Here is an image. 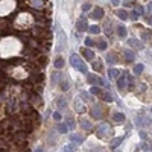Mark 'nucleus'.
Here are the masks:
<instances>
[{
  "label": "nucleus",
  "instance_id": "obj_1",
  "mask_svg": "<svg viewBox=\"0 0 152 152\" xmlns=\"http://www.w3.org/2000/svg\"><path fill=\"white\" fill-rule=\"evenodd\" d=\"M70 64H72L76 70H79V72L87 73V66L84 64V61L81 59L78 55H72V56H70Z\"/></svg>",
  "mask_w": 152,
  "mask_h": 152
},
{
  "label": "nucleus",
  "instance_id": "obj_2",
  "mask_svg": "<svg viewBox=\"0 0 152 152\" xmlns=\"http://www.w3.org/2000/svg\"><path fill=\"white\" fill-rule=\"evenodd\" d=\"M87 81H88V84L91 85H105V82H103L102 78H99V76H96V75H88L87 76Z\"/></svg>",
  "mask_w": 152,
  "mask_h": 152
},
{
  "label": "nucleus",
  "instance_id": "obj_3",
  "mask_svg": "<svg viewBox=\"0 0 152 152\" xmlns=\"http://www.w3.org/2000/svg\"><path fill=\"white\" fill-rule=\"evenodd\" d=\"M87 27H88V23H87V20H85V18H81V20H78V21H76V29H78L79 32L85 30Z\"/></svg>",
  "mask_w": 152,
  "mask_h": 152
},
{
  "label": "nucleus",
  "instance_id": "obj_4",
  "mask_svg": "<svg viewBox=\"0 0 152 152\" xmlns=\"http://www.w3.org/2000/svg\"><path fill=\"white\" fill-rule=\"evenodd\" d=\"M128 44H129V46H132V47H135V49H139V50H141V49L145 47V46H143V43L137 41L135 38H131V40H128Z\"/></svg>",
  "mask_w": 152,
  "mask_h": 152
},
{
  "label": "nucleus",
  "instance_id": "obj_5",
  "mask_svg": "<svg viewBox=\"0 0 152 152\" xmlns=\"http://www.w3.org/2000/svg\"><path fill=\"white\" fill-rule=\"evenodd\" d=\"M91 17L94 18V20H100L103 17V9L102 8H94V11L91 14Z\"/></svg>",
  "mask_w": 152,
  "mask_h": 152
},
{
  "label": "nucleus",
  "instance_id": "obj_6",
  "mask_svg": "<svg viewBox=\"0 0 152 152\" xmlns=\"http://www.w3.org/2000/svg\"><path fill=\"white\" fill-rule=\"evenodd\" d=\"M81 52H82V55H84V56H85V59L91 61V59H93V58H94V53H93V52H91V50H90V49H88V47H84V49H82V50H81Z\"/></svg>",
  "mask_w": 152,
  "mask_h": 152
},
{
  "label": "nucleus",
  "instance_id": "obj_7",
  "mask_svg": "<svg viewBox=\"0 0 152 152\" xmlns=\"http://www.w3.org/2000/svg\"><path fill=\"white\" fill-rule=\"evenodd\" d=\"M97 96L100 97L102 100H105V102H113V96H111L109 93H107V91H100Z\"/></svg>",
  "mask_w": 152,
  "mask_h": 152
},
{
  "label": "nucleus",
  "instance_id": "obj_8",
  "mask_svg": "<svg viewBox=\"0 0 152 152\" xmlns=\"http://www.w3.org/2000/svg\"><path fill=\"white\" fill-rule=\"evenodd\" d=\"M117 85H119V88H120V90H123V88L126 87V73H123L120 78H119V81H117Z\"/></svg>",
  "mask_w": 152,
  "mask_h": 152
},
{
  "label": "nucleus",
  "instance_id": "obj_9",
  "mask_svg": "<svg viewBox=\"0 0 152 152\" xmlns=\"http://www.w3.org/2000/svg\"><path fill=\"white\" fill-rule=\"evenodd\" d=\"M91 116H93L94 119H100V117H102V109L99 108V107H93V108H91Z\"/></svg>",
  "mask_w": 152,
  "mask_h": 152
},
{
  "label": "nucleus",
  "instance_id": "obj_10",
  "mask_svg": "<svg viewBox=\"0 0 152 152\" xmlns=\"http://www.w3.org/2000/svg\"><path fill=\"white\" fill-rule=\"evenodd\" d=\"M123 56H125V59L129 61V62H132V61L135 59V55H134L132 50H125V52H123Z\"/></svg>",
  "mask_w": 152,
  "mask_h": 152
},
{
  "label": "nucleus",
  "instance_id": "obj_11",
  "mask_svg": "<svg viewBox=\"0 0 152 152\" xmlns=\"http://www.w3.org/2000/svg\"><path fill=\"white\" fill-rule=\"evenodd\" d=\"M97 134H99L100 137H107V135H108V126H105V125L99 126V129H97Z\"/></svg>",
  "mask_w": 152,
  "mask_h": 152
},
{
  "label": "nucleus",
  "instance_id": "obj_12",
  "mask_svg": "<svg viewBox=\"0 0 152 152\" xmlns=\"http://www.w3.org/2000/svg\"><path fill=\"white\" fill-rule=\"evenodd\" d=\"M119 75H120V70H117V68H109V70H108L109 79H116Z\"/></svg>",
  "mask_w": 152,
  "mask_h": 152
},
{
  "label": "nucleus",
  "instance_id": "obj_13",
  "mask_svg": "<svg viewBox=\"0 0 152 152\" xmlns=\"http://www.w3.org/2000/svg\"><path fill=\"white\" fill-rule=\"evenodd\" d=\"M116 15L120 18V20H128V18H129V15H128V12L125 11V9H120V11H117V12H116Z\"/></svg>",
  "mask_w": 152,
  "mask_h": 152
},
{
  "label": "nucleus",
  "instance_id": "obj_14",
  "mask_svg": "<svg viewBox=\"0 0 152 152\" xmlns=\"http://www.w3.org/2000/svg\"><path fill=\"white\" fill-rule=\"evenodd\" d=\"M70 140H72L73 143H82V141H84V139H82L79 134H72V135H70Z\"/></svg>",
  "mask_w": 152,
  "mask_h": 152
},
{
  "label": "nucleus",
  "instance_id": "obj_15",
  "mask_svg": "<svg viewBox=\"0 0 152 152\" xmlns=\"http://www.w3.org/2000/svg\"><path fill=\"white\" fill-rule=\"evenodd\" d=\"M113 120L114 122H123L125 120V114H122V113H114V114H113Z\"/></svg>",
  "mask_w": 152,
  "mask_h": 152
},
{
  "label": "nucleus",
  "instance_id": "obj_16",
  "mask_svg": "<svg viewBox=\"0 0 152 152\" xmlns=\"http://www.w3.org/2000/svg\"><path fill=\"white\" fill-rule=\"evenodd\" d=\"M87 29H88V32H90V34H99V32H100V27H99L97 24H93V26H88Z\"/></svg>",
  "mask_w": 152,
  "mask_h": 152
},
{
  "label": "nucleus",
  "instance_id": "obj_17",
  "mask_svg": "<svg viewBox=\"0 0 152 152\" xmlns=\"http://www.w3.org/2000/svg\"><path fill=\"white\" fill-rule=\"evenodd\" d=\"M117 34L120 38H125L126 36V29H125V26H117Z\"/></svg>",
  "mask_w": 152,
  "mask_h": 152
},
{
  "label": "nucleus",
  "instance_id": "obj_18",
  "mask_svg": "<svg viewBox=\"0 0 152 152\" xmlns=\"http://www.w3.org/2000/svg\"><path fill=\"white\" fill-rule=\"evenodd\" d=\"M53 66H55V68H62V67H64V59H62V58H56Z\"/></svg>",
  "mask_w": 152,
  "mask_h": 152
},
{
  "label": "nucleus",
  "instance_id": "obj_19",
  "mask_svg": "<svg viewBox=\"0 0 152 152\" xmlns=\"http://www.w3.org/2000/svg\"><path fill=\"white\" fill-rule=\"evenodd\" d=\"M56 105H58V108H59V109L66 108V107H67V102H66V99H58V102H56Z\"/></svg>",
  "mask_w": 152,
  "mask_h": 152
},
{
  "label": "nucleus",
  "instance_id": "obj_20",
  "mask_svg": "<svg viewBox=\"0 0 152 152\" xmlns=\"http://www.w3.org/2000/svg\"><path fill=\"white\" fill-rule=\"evenodd\" d=\"M93 68H94L96 72H102V62H100V61H96V62H93Z\"/></svg>",
  "mask_w": 152,
  "mask_h": 152
},
{
  "label": "nucleus",
  "instance_id": "obj_21",
  "mask_svg": "<svg viewBox=\"0 0 152 152\" xmlns=\"http://www.w3.org/2000/svg\"><path fill=\"white\" fill-rule=\"evenodd\" d=\"M68 87H70V82H68V81H62V82H61V90L62 91H66V90H68Z\"/></svg>",
  "mask_w": 152,
  "mask_h": 152
},
{
  "label": "nucleus",
  "instance_id": "obj_22",
  "mask_svg": "<svg viewBox=\"0 0 152 152\" xmlns=\"http://www.w3.org/2000/svg\"><path fill=\"white\" fill-rule=\"evenodd\" d=\"M141 72H143V64H137V66L134 67V73L135 75H140Z\"/></svg>",
  "mask_w": 152,
  "mask_h": 152
},
{
  "label": "nucleus",
  "instance_id": "obj_23",
  "mask_svg": "<svg viewBox=\"0 0 152 152\" xmlns=\"http://www.w3.org/2000/svg\"><path fill=\"white\" fill-rule=\"evenodd\" d=\"M75 108L78 109L79 113H85V108H84V107H82V105H81V103L78 102V100H75Z\"/></svg>",
  "mask_w": 152,
  "mask_h": 152
},
{
  "label": "nucleus",
  "instance_id": "obj_24",
  "mask_svg": "<svg viewBox=\"0 0 152 152\" xmlns=\"http://www.w3.org/2000/svg\"><path fill=\"white\" fill-rule=\"evenodd\" d=\"M97 47L100 49V50H107V47H108V44H107V41H99V44H97Z\"/></svg>",
  "mask_w": 152,
  "mask_h": 152
},
{
  "label": "nucleus",
  "instance_id": "obj_25",
  "mask_svg": "<svg viewBox=\"0 0 152 152\" xmlns=\"http://www.w3.org/2000/svg\"><path fill=\"white\" fill-rule=\"evenodd\" d=\"M58 131H59L61 134H66L67 131H68V128H67L66 125H64V123H61L59 126H58Z\"/></svg>",
  "mask_w": 152,
  "mask_h": 152
},
{
  "label": "nucleus",
  "instance_id": "obj_26",
  "mask_svg": "<svg viewBox=\"0 0 152 152\" xmlns=\"http://www.w3.org/2000/svg\"><path fill=\"white\" fill-rule=\"evenodd\" d=\"M59 78H61L59 73H53V75H52V84H56V82L59 81Z\"/></svg>",
  "mask_w": 152,
  "mask_h": 152
},
{
  "label": "nucleus",
  "instance_id": "obj_27",
  "mask_svg": "<svg viewBox=\"0 0 152 152\" xmlns=\"http://www.w3.org/2000/svg\"><path fill=\"white\" fill-rule=\"evenodd\" d=\"M85 46H87V47H93V46H94V41H93L91 38H85Z\"/></svg>",
  "mask_w": 152,
  "mask_h": 152
},
{
  "label": "nucleus",
  "instance_id": "obj_28",
  "mask_svg": "<svg viewBox=\"0 0 152 152\" xmlns=\"http://www.w3.org/2000/svg\"><path fill=\"white\" fill-rule=\"evenodd\" d=\"M81 123H82V128H84V129H90V128H91V123H90V122H87V120H82V122H81Z\"/></svg>",
  "mask_w": 152,
  "mask_h": 152
},
{
  "label": "nucleus",
  "instance_id": "obj_29",
  "mask_svg": "<svg viewBox=\"0 0 152 152\" xmlns=\"http://www.w3.org/2000/svg\"><path fill=\"white\" fill-rule=\"evenodd\" d=\"M90 93H91V94H99V93H100V88H97V87H91Z\"/></svg>",
  "mask_w": 152,
  "mask_h": 152
},
{
  "label": "nucleus",
  "instance_id": "obj_30",
  "mask_svg": "<svg viewBox=\"0 0 152 152\" xmlns=\"http://www.w3.org/2000/svg\"><path fill=\"white\" fill-rule=\"evenodd\" d=\"M81 97H82V99H85V100H93V97L88 96V94H87V93H84V91L81 93Z\"/></svg>",
  "mask_w": 152,
  "mask_h": 152
},
{
  "label": "nucleus",
  "instance_id": "obj_31",
  "mask_svg": "<svg viewBox=\"0 0 152 152\" xmlns=\"http://www.w3.org/2000/svg\"><path fill=\"white\" fill-rule=\"evenodd\" d=\"M90 9H91V5H90V3H84V5H82V11H84V12L90 11Z\"/></svg>",
  "mask_w": 152,
  "mask_h": 152
},
{
  "label": "nucleus",
  "instance_id": "obj_32",
  "mask_svg": "<svg viewBox=\"0 0 152 152\" xmlns=\"http://www.w3.org/2000/svg\"><path fill=\"white\" fill-rule=\"evenodd\" d=\"M122 140H123V137H119L117 140H114V141L111 143V146H113V148H116V146H119V143H120Z\"/></svg>",
  "mask_w": 152,
  "mask_h": 152
},
{
  "label": "nucleus",
  "instance_id": "obj_33",
  "mask_svg": "<svg viewBox=\"0 0 152 152\" xmlns=\"http://www.w3.org/2000/svg\"><path fill=\"white\" fill-rule=\"evenodd\" d=\"M62 152H76V151L73 149L72 146H64V149H62Z\"/></svg>",
  "mask_w": 152,
  "mask_h": 152
},
{
  "label": "nucleus",
  "instance_id": "obj_34",
  "mask_svg": "<svg viewBox=\"0 0 152 152\" xmlns=\"http://www.w3.org/2000/svg\"><path fill=\"white\" fill-rule=\"evenodd\" d=\"M131 17H132V20H137V18L140 17V14H139L137 11H135V9H134V11H132V14H131Z\"/></svg>",
  "mask_w": 152,
  "mask_h": 152
},
{
  "label": "nucleus",
  "instance_id": "obj_35",
  "mask_svg": "<svg viewBox=\"0 0 152 152\" xmlns=\"http://www.w3.org/2000/svg\"><path fill=\"white\" fill-rule=\"evenodd\" d=\"M61 117H62V116H61V113H55V114H53L55 120H61Z\"/></svg>",
  "mask_w": 152,
  "mask_h": 152
},
{
  "label": "nucleus",
  "instance_id": "obj_36",
  "mask_svg": "<svg viewBox=\"0 0 152 152\" xmlns=\"http://www.w3.org/2000/svg\"><path fill=\"white\" fill-rule=\"evenodd\" d=\"M108 61L109 62H116V56L114 55H108Z\"/></svg>",
  "mask_w": 152,
  "mask_h": 152
},
{
  "label": "nucleus",
  "instance_id": "obj_37",
  "mask_svg": "<svg viewBox=\"0 0 152 152\" xmlns=\"http://www.w3.org/2000/svg\"><path fill=\"white\" fill-rule=\"evenodd\" d=\"M140 135H141V139H143V140L148 139V134H146L145 131H140Z\"/></svg>",
  "mask_w": 152,
  "mask_h": 152
},
{
  "label": "nucleus",
  "instance_id": "obj_38",
  "mask_svg": "<svg viewBox=\"0 0 152 152\" xmlns=\"http://www.w3.org/2000/svg\"><path fill=\"white\" fill-rule=\"evenodd\" d=\"M132 3H134L132 0H126V2L123 3V5H125V6H131V5H132Z\"/></svg>",
  "mask_w": 152,
  "mask_h": 152
},
{
  "label": "nucleus",
  "instance_id": "obj_39",
  "mask_svg": "<svg viewBox=\"0 0 152 152\" xmlns=\"http://www.w3.org/2000/svg\"><path fill=\"white\" fill-rule=\"evenodd\" d=\"M111 3H113V6H116V5H119V3H120V0H111Z\"/></svg>",
  "mask_w": 152,
  "mask_h": 152
}]
</instances>
